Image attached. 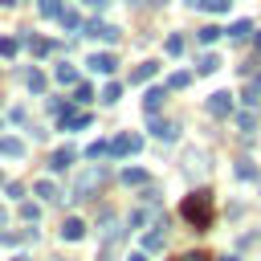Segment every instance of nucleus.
I'll return each mask as SVG.
<instances>
[{
    "instance_id": "28",
    "label": "nucleus",
    "mask_w": 261,
    "mask_h": 261,
    "mask_svg": "<svg viewBox=\"0 0 261 261\" xmlns=\"http://www.w3.org/2000/svg\"><path fill=\"white\" fill-rule=\"evenodd\" d=\"M118 98H122V86H118V82H110V86L102 90V102H106V106H114Z\"/></svg>"
},
{
    "instance_id": "2",
    "label": "nucleus",
    "mask_w": 261,
    "mask_h": 261,
    "mask_svg": "<svg viewBox=\"0 0 261 261\" xmlns=\"http://www.w3.org/2000/svg\"><path fill=\"white\" fill-rule=\"evenodd\" d=\"M139 147H143V135H135V130H126V135H114V139H110V155H114V159L135 155Z\"/></svg>"
},
{
    "instance_id": "41",
    "label": "nucleus",
    "mask_w": 261,
    "mask_h": 261,
    "mask_svg": "<svg viewBox=\"0 0 261 261\" xmlns=\"http://www.w3.org/2000/svg\"><path fill=\"white\" fill-rule=\"evenodd\" d=\"M4 220H8V212H4V208H0V224H4Z\"/></svg>"
},
{
    "instance_id": "24",
    "label": "nucleus",
    "mask_w": 261,
    "mask_h": 261,
    "mask_svg": "<svg viewBox=\"0 0 261 261\" xmlns=\"http://www.w3.org/2000/svg\"><path fill=\"white\" fill-rule=\"evenodd\" d=\"M163 49H167V53H171V57H184V49H188V45H184V37H179V33H171V37H167V45H163Z\"/></svg>"
},
{
    "instance_id": "6",
    "label": "nucleus",
    "mask_w": 261,
    "mask_h": 261,
    "mask_svg": "<svg viewBox=\"0 0 261 261\" xmlns=\"http://www.w3.org/2000/svg\"><path fill=\"white\" fill-rule=\"evenodd\" d=\"M228 110H232V94H228V90H216V94L208 98V114H212V118H224Z\"/></svg>"
},
{
    "instance_id": "11",
    "label": "nucleus",
    "mask_w": 261,
    "mask_h": 261,
    "mask_svg": "<svg viewBox=\"0 0 261 261\" xmlns=\"http://www.w3.org/2000/svg\"><path fill=\"white\" fill-rule=\"evenodd\" d=\"M61 237H65V241H82V237H86V220H77V216H69V220L61 224Z\"/></svg>"
},
{
    "instance_id": "3",
    "label": "nucleus",
    "mask_w": 261,
    "mask_h": 261,
    "mask_svg": "<svg viewBox=\"0 0 261 261\" xmlns=\"http://www.w3.org/2000/svg\"><path fill=\"white\" fill-rule=\"evenodd\" d=\"M82 37H98V41H118V24H106V20H82Z\"/></svg>"
},
{
    "instance_id": "10",
    "label": "nucleus",
    "mask_w": 261,
    "mask_h": 261,
    "mask_svg": "<svg viewBox=\"0 0 261 261\" xmlns=\"http://www.w3.org/2000/svg\"><path fill=\"white\" fill-rule=\"evenodd\" d=\"M73 155H77L73 147H57V151L49 155V167H53V171H65V167L73 163Z\"/></svg>"
},
{
    "instance_id": "22",
    "label": "nucleus",
    "mask_w": 261,
    "mask_h": 261,
    "mask_svg": "<svg viewBox=\"0 0 261 261\" xmlns=\"http://www.w3.org/2000/svg\"><path fill=\"white\" fill-rule=\"evenodd\" d=\"M37 196H41L45 204H53V200H61V192H57V188H53L49 179H41V184H37Z\"/></svg>"
},
{
    "instance_id": "4",
    "label": "nucleus",
    "mask_w": 261,
    "mask_h": 261,
    "mask_svg": "<svg viewBox=\"0 0 261 261\" xmlns=\"http://www.w3.org/2000/svg\"><path fill=\"white\" fill-rule=\"evenodd\" d=\"M90 122H94V118H90V110H82V106H77V110L65 106V110L57 114V126H61V130H82V126H90Z\"/></svg>"
},
{
    "instance_id": "29",
    "label": "nucleus",
    "mask_w": 261,
    "mask_h": 261,
    "mask_svg": "<svg viewBox=\"0 0 261 261\" xmlns=\"http://www.w3.org/2000/svg\"><path fill=\"white\" fill-rule=\"evenodd\" d=\"M237 126H241V130L249 135V130L257 126V114H253V110H241V114H237Z\"/></svg>"
},
{
    "instance_id": "44",
    "label": "nucleus",
    "mask_w": 261,
    "mask_h": 261,
    "mask_svg": "<svg viewBox=\"0 0 261 261\" xmlns=\"http://www.w3.org/2000/svg\"><path fill=\"white\" fill-rule=\"evenodd\" d=\"M12 261H24V257H12Z\"/></svg>"
},
{
    "instance_id": "14",
    "label": "nucleus",
    "mask_w": 261,
    "mask_h": 261,
    "mask_svg": "<svg viewBox=\"0 0 261 261\" xmlns=\"http://www.w3.org/2000/svg\"><path fill=\"white\" fill-rule=\"evenodd\" d=\"M163 245H167V232H163V228H155V232L143 237V253H159Z\"/></svg>"
},
{
    "instance_id": "30",
    "label": "nucleus",
    "mask_w": 261,
    "mask_h": 261,
    "mask_svg": "<svg viewBox=\"0 0 261 261\" xmlns=\"http://www.w3.org/2000/svg\"><path fill=\"white\" fill-rule=\"evenodd\" d=\"M237 179H257V167H253V159H241V163H237Z\"/></svg>"
},
{
    "instance_id": "36",
    "label": "nucleus",
    "mask_w": 261,
    "mask_h": 261,
    "mask_svg": "<svg viewBox=\"0 0 261 261\" xmlns=\"http://www.w3.org/2000/svg\"><path fill=\"white\" fill-rule=\"evenodd\" d=\"M175 261H208V253H188V257H175Z\"/></svg>"
},
{
    "instance_id": "17",
    "label": "nucleus",
    "mask_w": 261,
    "mask_h": 261,
    "mask_svg": "<svg viewBox=\"0 0 261 261\" xmlns=\"http://www.w3.org/2000/svg\"><path fill=\"white\" fill-rule=\"evenodd\" d=\"M69 98H73V102H77V106H86V102H90V98H94V86H90V82H82V77H77V82H73V94H69Z\"/></svg>"
},
{
    "instance_id": "31",
    "label": "nucleus",
    "mask_w": 261,
    "mask_h": 261,
    "mask_svg": "<svg viewBox=\"0 0 261 261\" xmlns=\"http://www.w3.org/2000/svg\"><path fill=\"white\" fill-rule=\"evenodd\" d=\"M102 155H110V143H90L86 147V159H102Z\"/></svg>"
},
{
    "instance_id": "7",
    "label": "nucleus",
    "mask_w": 261,
    "mask_h": 261,
    "mask_svg": "<svg viewBox=\"0 0 261 261\" xmlns=\"http://www.w3.org/2000/svg\"><path fill=\"white\" fill-rule=\"evenodd\" d=\"M147 130H151L155 139H175V122H167V118H159V114H147Z\"/></svg>"
},
{
    "instance_id": "23",
    "label": "nucleus",
    "mask_w": 261,
    "mask_h": 261,
    "mask_svg": "<svg viewBox=\"0 0 261 261\" xmlns=\"http://www.w3.org/2000/svg\"><path fill=\"white\" fill-rule=\"evenodd\" d=\"M20 53V37H0V57H16Z\"/></svg>"
},
{
    "instance_id": "37",
    "label": "nucleus",
    "mask_w": 261,
    "mask_h": 261,
    "mask_svg": "<svg viewBox=\"0 0 261 261\" xmlns=\"http://www.w3.org/2000/svg\"><path fill=\"white\" fill-rule=\"evenodd\" d=\"M126 261H147V253H143V249H139V253H130V257H126Z\"/></svg>"
},
{
    "instance_id": "8",
    "label": "nucleus",
    "mask_w": 261,
    "mask_h": 261,
    "mask_svg": "<svg viewBox=\"0 0 261 261\" xmlns=\"http://www.w3.org/2000/svg\"><path fill=\"white\" fill-rule=\"evenodd\" d=\"M94 73H114V53H90V61H86Z\"/></svg>"
},
{
    "instance_id": "20",
    "label": "nucleus",
    "mask_w": 261,
    "mask_h": 261,
    "mask_svg": "<svg viewBox=\"0 0 261 261\" xmlns=\"http://www.w3.org/2000/svg\"><path fill=\"white\" fill-rule=\"evenodd\" d=\"M196 37H200V45H212V41H220V37H224V29H220V24H208V29H200Z\"/></svg>"
},
{
    "instance_id": "26",
    "label": "nucleus",
    "mask_w": 261,
    "mask_h": 261,
    "mask_svg": "<svg viewBox=\"0 0 261 261\" xmlns=\"http://www.w3.org/2000/svg\"><path fill=\"white\" fill-rule=\"evenodd\" d=\"M57 20H61V24H65L69 33H77V29H82V16H77V12H69V8H65V12L57 16Z\"/></svg>"
},
{
    "instance_id": "33",
    "label": "nucleus",
    "mask_w": 261,
    "mask_h": 261,
    "mask_svg": "<svg viewBox=\"0 0 261 261\" xmlns=\"http://www.w3.org/2000/svg\"><path fill=\"white\" fill-rule=\"evenodd\" d=\"M20 216H24V220H37L41 208H37V204H20Z\"/></svg>"
},
{
    "instance_id": "43",
    "label": "nucleus",
    "mask_w": 261,
    "mask_h": 261,
    "mask_svg": "<svg viewBox=\"0 0 261 261\" xmlns=\"http://www.w3.org/2000/svg\"><path fill=\"white\" fill-rule=\"evenodd\" d=\"M130 4H143V0H130Z\"/></svg>"
},
{
    "instance_id": "32",
    "label": "nucleus",
    "mask_w": 261,
    "mask_h": 261,
    "mask_svg": "<svg viewBox=\"0 0 261 261\" xmlns=\"http://www.w3.org/2000/svg\"><path fill=\"white\" fill-rule=\"evenodd\" d=\"M192 82V73H171V82H167V90H184Z\"/></svg>"
},
{
    "instance_id": "15",
    "label": "nucleus",
    "mask_w": 261,
    "mask_h": 261,
    "mask_svg": "<svg viewBox=\"0 0 261 261\" xmlns=\"http://www.w3.org/2000/svg\"><path fill=\"white\" fill-rule=\"evenodd\" d=\"M37 12H41L45 20H57V16L65 12V4H61V0H37Z\"/></svg>"
},
{
    "instance_id": "19",
    "label": "nucleus",
    "mask_w": 261,
    "mask_h": 261,
    "mask_svg": "<svg viewBox=\"0 0 261 261\" xmlns=\"http://www.w3.org/2000/svg\"><path fill=\"white\" fill-rule=\"evenodd\" d=\"M224 37L245 41V37H253V24H249V20H237V24H228V29H224Z\"/></svg>"
},
{
    "instance_id": "21",
    "label": "nucleus",
    "mask_w": 261,
    "mask_h": 261,
    "mask_svg": "<svg viewBox=\"0 0 261 261\" xmlns=\"http://www.w3.org/2000/svg\"><path fill=\"white\" fill-rule=\"evenodd\" d=\"M196 69H200V73H216V69H220V57H216V53H204V57L196 61Z\"/></svg>"
},
{
    "instance_id": "45",
    "label": "nucleus",
    "mask_w": 261,
    "mask_h": 261,
    "mask_svg": "<svg viewBox=\"0 0 261 261\" xmlns=\"http://www.w3.org/2000/svg\"><path fill=\"white\" fill-rule=\"evenodd\" d=\"M0 184H4V175H0Z\"/></svg>"
},
{
    "instance_id": "16",
    "label": "nucleus",
    "mask_w": 261,
    "mask_h": 261,
    "mask_svg": "<svg viewBox=\"0 0 261 261\" xmlns=\"http://www.w3.org/2000/svg\"><path fill=\"white\" fill-rule=\"evenodd\" d=\"M24 86H29L33 94H45V86H49V82H45V73H41V69H24Z\"/></svg>"
},
{
    "instance_id": "13",
    "label": "nucleus",
    "mask_w": 261,
    "mask_h": 261,
    "mask_svg": "<svg viewBox=\"0 0 261 261\" xmlns=\"http://www.w3.org/2000/svg\"><path fill=\"white\" fill-rule=\"evenodd\" d=\"M155 73H159V61H143V65L130 73V82H135V86H143V82H151Z\"/></svg>"
},
{
    "instance_id": "38",
    "label": "nucleus",
    "mask_w": 261,
    "mask_h": 261,
    "mask_svg": "<svg viewBox=\"0 0 261 261\" xmlns=\"http://www.w3.org/2000/svg\"><path fill=\"white\" fill-rule=\"evenodd\" d=\"M90 4H94V8H106V4H110V0H90Z\"/></svg>"
},
{
    "instance_id": "34",
    "label": "nucleus",
    "mask_w": 261,
    "mask_h": 261,
    "mask_svg": "<svg viewBox=\"0 0 261 261\" xmlns=\"http://www.w3.org/2000/svg\"><path fill=\"white\" fill-rule=\"evenodd\" d=\"M61 110H65V98H53V102H49V114H53V118H57V114H61Z\"/></svg>"
},
{
    "instance_id": "35",
    "label": "nucleus",
    "mask_w": 261,
    "mask_h": 261,
    "mask_svg": "<svg viewBox=\"0 0 261 261\" xmlns=\"http://www.w3.org/2000/svg\"><path fill=\"white\" fill-rule=\"evenodd\" d=\"M4 192H8L12 200H20V196H24V188H20V184H4Z\"/></svg>"
},
{
    "instance_id": "40",
    "label": "nucleus",
    "mask_w": 261,
    "mask_h": 261,
    "mask_svg": "<svg viewBox=\"0 0 261 261\" xmlns=\"http://www.w3.org/2000/svg\"><path fill=\"white\" fill-rule=\"evenodd\" d=\"M0 4H4V8H12V4H16V0H0Z\"/></svg>"
},
{
    "instance_id": "18",
    "label": "nucleus",
    "mask_w": 261,
    "mask_h": 261,
    "mask_svg": "<svg viewBox=\"0 0 261 261\" xmlns=\"http://www.w3.org/2000/svg\"><path fill=\"white\" fill-rule=\"evenodd\" d=\"M118 184H126V188H139V184H147V171H143V167H126V171L118 175Z\"/></svg>"
},
{
    "instance_id": "1",
    "label": "nucleus",
    "mask_w": 261,
    "mask_h": 261,
    "mask_svg": "<svg viewBox=\"0 0 261 261\" xmlns=\"http://www.w3.org/2000/svg\"><path fill=\"white\" fill-rule=\"evenodd\" d=\"M179 216H184L192 228H208V224H212V192H192V196L179 204Z\"/></svg>"
},
{
    "instance_id": "39",
    "label": "nucleus",
    "mask_w": 261,
    "mask_h": 261,
    "mask_svg": "<svg viewBox=\"0 0 261 261\" xmlns=\"http://www.w3.org/2000/svg\"><path fill=\"white\" fill-rule=\"evenodd\" d=\"M253 45H257V49H261V33H257V37H253Z\"/></svg>"
},
{
    "instance_id": "42",
    "label": "nucleus",
    "mask_w": 261,
    "mask_h": 261,
    "mask_svg": "<svg viewBox=\"0 0 261 261\" xmlns=\"http://www.w3.org/2000/svg\"><path fill=\"white\" fill-rule=\"evenodd\" d=\"M220 261H237V257H220Z\"/></svg>"
},
{
    "instance_id": "9",
    "label": "nucleus",
    "mask_w": 261,
    "mask_h": 261,
    "mask_svg": "<svg viewBox=\"0 0 261 261\" xmlns=\"http://www.w3.org/2000/svg\"><path fill=\"white\" fill-rule=\"evenodd\" d=\"M163 102H167V90H159V86L143 94V110H147V114H159V106H163Z\"/></svg>"
},
{
    "instance_id": "25",
    "label": "nucleus",
    "mask_w": 261,
    "mask_h": 261,
    "mask_svg": "<svg viewBox=\"0 0 261 261\" xmlns=\"http://www.w3.org/2000/svg\"><path fill=\"white\" fill-rule=\"evenodd\" d=\"M57 82H65V86H73V82H77V69H73L69 61H61V65H57Z\"/></svg>"
},
{
    "instance_id": "5",
    "label": "nucleus",
    "mask_w": 261,
    "mask_h": 261,
    "mask_svg": "<svg viewBox=\"0 0 261 261\" xmlns=\"http://www.w3.org/2000/svg\"><path fill=\"white\" fill-rule=\"evenodd\" d=\"M102 184H106V171H102V167H90V171H86V175L77 179L73 196H77V200H82V196H94V192H98Z\"/></svg>"
},
{
    "instance_id": "12",
    "label": "nucleus",
    "mask_w": 261,
    "mask_h": 261,
    "mask_svg": "<svg viewBox=\"0 0 261 261\" xmlns=\"http://www.w3.org/2000/svg\"><path fill=\"white\" fill-rule=\"evenodd\" d=\"M0 155H4V159H20V155H24V143L12 139V135H4V139H0Z\"/></svg>"
},
{
    "instance_id": "27",
    "label": "nucleus",
    "mask_w": 261,
    "mask_h": 261,
    "mask_svg": "<svg viewBox=\"0 0 261 261\" xmlns=\"http://www.w3.org/2000/svg\"><path fill=\"white\" fill-rule=\"evenodd\" d=\"M24 41H29V49H33V53H37V57H45V53H49V49H53V45H49V41H45V37H24Z\"/></svg>"
}]
</instances>
